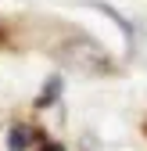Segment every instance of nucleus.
I'll return each instance as SVG.
<instances>
[{"label":"nucleus","mask_w":147,"mask_h":151,"mask_svg":"<svg viewBox=\"0 0 147 151\" xmlns=\"http://www.w3.org/2000/svg\"><path fill=\"white\" fill-rule=\"evenodd\" d=\"M61 58H65L68 65L83 68V72H97V68L108 65V54H104L101 47H93L90 40H72L68 47H61Z\"/></svg>","instance_id":"1"},{"label":"nucleus","mask_w":147,"mask_h":151,"mask_svg":"<svg viewBox=\"0 0 147 151\" xmlns=\"http://www.w3.org/2000/svg\"><path fill=\"white\" fill-rule=\"evenodd\" d=\"M7 147H11V151H25V147H29V129L14 126V129H11V137H7Z\"/></svg>","instance_id":"2"},{"label":"nucleus","mask_w":147,"mask_h":151,"mask_svg":"<svg viewBox=\"0 0 147 151\" xmlns=\"http://www.w3.org/2000/svg\"><path fill=\"white\" fill-rule=\"evenodd\" d=\"M47 151H58V147H47Z\"/></svg>","instance_id":"3"}]
</instances>
